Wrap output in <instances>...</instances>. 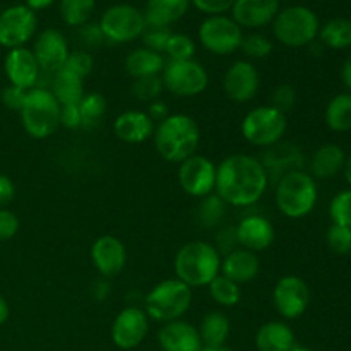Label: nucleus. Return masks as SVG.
<instances>
[{
	"label": "nucleus",
	"instance_id": "obj_14",
	"mask_svg": "<svg viewBox=\"0 0 351 351\" xmlns=\"http://www.w3.org/2000/svg\"><path fill=\"white\" fill-rule=\"evenodd\" d=\"M273 304L278 314L287 321L302 317L311 304V288L302 278L287 274L274 285Z\"/></svg>",
	"mask_w": 351,
	"mask_h": 351
},
{
	"label": "nucleus",
	"instance_id": "obj_53",
	"mask_svg": "<svg viewBox=\"0 0 351 351\" xmlns=\"http://www.w3.org/2000/svg\"><path fill=\"white\" fill-rule=\"evenodd\" d=\"M110 293H112V287H110V280H106V278H99L91 287V295L96 302H105L110 297Z\"/></svg>",
	"mask_w": 351,
	"mask_h": 351
},
{
	"label": "nucleus",
	"instance_id": "obj_60",
	"mask_svg": "<svg viewBox=\"0 0 351 351\" xmlns=\"http://www.w3.org/2000/svg\"><path fill=\"white\" fill-rule=\"evenodd\" d=\"M278 2H290V0H278Z\"/></svg>",
	"mask_w": 351,
	"mask_h": 351
},
{
	"label": "nucleus",
	"instance_id": "obj_22",
	"mask_svg": "<svg viewBox=\"0 0 351 351\" xmlns=\"http://www.w3.org/2000/svg\"><path fill=\"white\" fill-rule=\"evenodd\" d=\"M158 343L163 351H201L202 341L197 328L191 322L178 321L165 322L158 331Z\"/></svg>",
	"mask_w": 351,
	"mask_h": 351
},
{
	"label": "nucleus",
	"instance_id": "obj_57",
	"mask_svg": "<svg viewBox=\"0 0 351 351\" xmlns=\"http://www.w3.org/2000/svg\"><path fill=\"white\" fill-rule=\"evenodd\" d=\"M345 175H346V180H348V184L351 185V154L345 163Z\"/></svg>",
	"mask_w": 351,
	"mask_h": 351
},
{
	"label": "nucleus",
	"instance_id": "obj_27",
	"mask_svg": "<svg viewBox=\"0 0 351 351\" xmlns=\"http://www.w3.org/2000/svg\"><path fill=\"white\" fill-rule=\"evenodd\" d=\"M345 153L338 144H322L312 154L308 168H311L312 178L328 180V178L336 177L345 168Z\"/></svg>",
	"mask_w": 351,
	"mask_h": 351
},
{
	"label": "nucleus",
	"instance_id": "obj_31",
	"mask_svg": "<svg viewBox=\"0 0 351 351\" xmlns=\"http://www.w3.org/2000/svg\"><path fill=\"white\" fill-rule=\"evenodd\" d=\"M326 123L335 132L351 129V93L336 95L326 108Z\"/></svg>",
	"mask_w": 351,
	"mask_h": 351
},
{
	"label": "nucleus",
	"instance_id": "obj_9",
	"mask_svg": "<svg viewBox=\"0 0 351 351\" xmlns=\"http://www.w3.org/2000/svg\"><path fill=\"white\" fill-rule=\"evenodd\" d=\"M105 41L113 45H125L139 40L146 29L143 10L130 3H117L101 14L98 23Z\"/></svg>",
	"mask_w": 351,
	"mask_h": 351
},
{
	"label": "nucleus",
	"instance_id": "obj_51",
	"mask_svg": "<svg viewBox=\"0 0 351 351\" xmlns=\"http://www.w3.org/2000/svg\"><path fill=\"white\" fill-rule=\"evenodd\" d=\"M16 197V185L7 177L5 173H0V208H7Z\"/></svg>",
	"mask_w": 351,
	"mask_h": 351
},
{
	"label": "nucleus",
	"instance_id": "obj_47",
	"mask_svg": "<svg viewBox=\"0 0 351 351\" xmlns=\"http://www.w3.org/2000/svg\"><path fill=\"white\" fill-rule=\"evenodd\" d=\"M27 91L23 88H17V86L9 84L5 89L2 91V103L5 108L12 110V112H21L23 108L24 101H26Z\"/></svg>",
	"mask_w": 351,
	"mask_h": 351
},
{
	"label": "nucleus",
	"instance_id": "obj_10",
	"mask_svg": "<svg viewBox=\"0 0 351 351\" xmlns=\"http://www.w3.org/2000/svg\"><path fill=\"white\" fill-rule=\"evenodd\" d=\"M161 81L167 91L178 98H195L209 86V74L195 58L191 60H167Z\"/></svg>",
	"mask_w": 351,
	"mask_h": 351
},
{
	"label": "nucleus",
	"instance_id": "obj_12",
	"mask_svg": "<svg viewBox=\"0 0 351 351\" xmlns=\"http://www.w3.org/2000/svg\"><path fill=\"white\" fill-rule=\"evenodd\" d=\"M38 29L36 12L24 3L0 10V47L7 50L26 47Z\"/></svg>",
	"mask_w": 351,
	"mask_h": 351
},
{
	"label": "nucleus",
	"instance_id": "obj_29",
	"mask_svg": "<svg viewBox=\"0 0 351 351\" xmlns=\"http://www.w3.org/2000/svg\"><path fill=\"white\" fill-rule=\"evenodd\" d=\"M202 346L206 348H221L226 345L232 332V322L221 311H211L201 319L197 328Z\"/></svg>",
	"mask_w": 351,
	"mask_h": 351
},
{
	"label": "nucleus",
	"instance_id": "obj_46",
	"mask_svg": "<svg viewBox=\"0 0 351 351\" xmlns=\"http://www.w3.org/2000/svg\"><path fill=\"white\" fill-rule=\"evenodd\" d=\"M235 0H191V5L206 16H223L232 10Z\"/></svg>",
	"mask_w": 351,
	"mask_h": 351
},
{
	"label": "nucleus",
	"instance_id": "obj_41",
	"mask_svg": "<svg viewBox=\"0 0 351 351\" xmlns=\"http://www.w3.org/2000/svg\"><path fill=\"white\" fill-rule=\"evenodd\" d=\"M93 67H95V58L89 51L86 50H71V55H69L67 62L62 69L72 72L74 75L81 77L84 81L89 74L93 72Z\"/></svg>",
	"mask_w": 351,
	"mask_h": 351
},
{
	"label": "nucleus",
	"instance_id": "obj_24",
	"mask_svg": "<svg viewBox=\"0 0 351 351\" xmlns=\"http://www.w3.org/2000/svg\"><path fill=\"white\" fill-rule=\"evenodd\" d=\"M261 273V261L257 254L247 249H235L221 256V274L239 283L240 287L256 280Z\"/></svg>",
	"mask_w": 351,
	"mask_h": 351
},
{
	"label": "nucleus",
	"instance_id": "obj_59",
	"mask_svg": "<svg viewBox=\"0 0 351 351\" xmlns=\"http://www.w3.org/2000/svg\"><path fill=\"white\" fill-rule=\"evenodd\" d=\"M290 351H312V350L311 348H305V346H300V345H295Z\"/></svg>",
	"mask_w": 351,
	"mask_h": 351
},
{
	"label": "nucleus",
	"instance_id": "obj_45",
	"mask_svg": "<svg viewBox=\"0 0 351 351\" xmlns=\"http://www.w3.org/2000/svg\"><path fill=\"white\" fill-rule=\"evenodd\" d=\"M19 232V218L14 211L0 208V243L14 239Z\"/></svg>",
	"mask_w": 351,
	"mask_h": 351
},
{
	"label": "nucleus",
	"instance_id": "obj_4",
	"mask_svg": "<svg viewBox=\"0 0 351 351\" xmlns=\"http://www.w3.org/2000/svg\"><path fill=\"white\" fill-rule=\"evenodd\" d=\"M317 184L311 173L295 170L278 180L274 191V202L283 216L300 219L311 215L317 204Z\"/></svg>",
	"mask_w": 351,
	"mask_h": 351
},
{
	"label": "nucleus",
	"instance_id": "obj_37",
	"mask_svg": "<svg viewBox=\"0 0 351 351\" xmlns=\"http://www.w3.org/2000/svg\"><path fill=\"white\" fill-rule=\"evenodd\" d=\"M165 86L161 81V75H149V77L134 79L130 91L136 99L143 103H151L160 99L161 93H163Z\"/></svg>",
	"mask_w": 351,
	"mask_h": 351
},
{
	"label": "nucleus",
	"instance_id": "obj_19",
	"mask_svg": "<svg viewBox=\"0 0 351 351\" xmlns=\"http://www.w3.org/2000/svg\"><path fill=\"white\" fill-rule=\"evenodd\" d=\"M91 264L106 280L122 273L127 264V249L122 240L113 235L98 237L91 245Z\"/></svg>",
	"mask_w": 351,
	"mask_h": 351
},
{
	"label": "nucleus",
	"instance_id": "obj_21",
	"mask_svg": "<svg viewBox=\"0 0 351 351\" xmlns=\"http://www.w3.org/2000/svg\"><path fill=\"white\" fill-rule=\"evenodd\" d=\"M232 19L242 29H261L269 26L280 12L278 0H235L232 7Z\"/></svg>",
	"mask_w": 351,
	"mask_h": 351
},
{
	"label": "nucleus",
	"instance_id": "obj_54",
	"mask_svg": "<svg viewBox=\"0 0 351 351\" xmlns=\"http://www.w3.org/2000/svg\"><path fill=\"white\" fill-rule=\"evenodd\" d=\"M53 2L55 0H26V3H24V5L29 7L31 10H34V12H36V10L48 9V7H50Z\"/></svg>",
	"mask_w": 351,
	"mask_h": 351
},
{
	"label": "nucleus",
	"instance_id": "obj_48",
	"mask_svg": "<svg viewBox=\"0 0 351 351\" xmlns=\"http://www.w3.org/2000/svg\"><path fill=\"white\" fill-rule=\"evenodd\" d=\"M77 38L81 40V43L84 45L86 48H96L105 41V36H103L99 26L93 23H88L84 24V26L79 27Z\"/></svg>",
	"mask_w": 351,
	"mask_h": 351
},
{
	"label": "nucleus",
	"instance_id": "obj_26",
	"mask_svg": "<svg viewBox=\"0 0 351 351\" xmlns=\"http://www.w3.org/2000/svg\"><path fill=\"white\" fill-rule=\"evenodd\" d=\"M295 345L293 329L283 321L264 322L256 332L257 351H290Z\"/></svg>",
	"mask_w": 351,
	"mask_h": 351
},
{
	"label": "nucleus",
	"instance_id": "obj_28",
	"mask_svg": "<svg viewBox=\"0 0 351 351\" xmlns=\"http://www.w3.org/2000/svg\"><path fill=\"white\" fill-rule=\"evenodd\" d=\"M123 65H125L127 74L132 79L149 77V75H161L165 65H167V58L158 51L141 47L127 55Z\"/></svg>",
	"mask_w": 351,
	"mask_h": 351
},
{
	"label": "nucleus",
	"instance_id": "obj_34",
	"mask_svg": "<svg viewBox=\"0 0 351 351\" xmlns=\"http://www.w3.org/2000/svg\"><path fill=\"white\" fill-rule=\"evenodd\" d=\"M319 38L322 45L335 50L351 47V21L343 17L331 19L319 29Z\"/></svg>",
	"mask_w": 351,
	"mask_h": 351
},
{
	"label": "nucleus",
	"instance_id": "obj_49",
	"mask_svg": "<svg viewBox=\"0 0 351 351\" xmlns=\"http://www.w3.org/2000/svg\"><path fill=\"white\" fill-rule=\"evenodd\" d=\"M60 127L69 130H77L82 127L81 113L77 105H62L60 108Z\"/></svg>",
	"mask_w": 351,
	"mask_h": 351
},
{
	"label": "nucleus",
	"instance_id": "obj_13",
	"mask_svg": "<svg viewBox=\"0 0 351 351\" xmlns=\"http://www.w3.org/2000/svg\"><path fill=\"white\" fill-rule=\"evenodd\" d=\"M178 185L187 195L195 199L215 194L216 163L208 156L194 154L178 165Z\"/></svg>",
	"mask_w": 351,
	"mask_h": 351
},
{
	"label": "nucleus",
	"instance_id": "obj_39",
	"mask_svg": "<svg viewBox=\"0 0 351 351\" xmlns=\"http://www.w3.org/2000/svg\"><path fill=\"white\" fill-rule=\"evenodd\" d=\"M240 50L245 53V57L254 58V60H261V58H266L271 55V51H273V41L266 34L250 33L243 36Z\"/></svg>",
	"mask_w": 351,
	"mask_h": 351
},
{
	"label": "nucleus",
	"instance_id": "obj_40",
	"mask_svg": "<svg viewBox=\"0 0 351 351\" xmlns=\"http://www.w3.org/2000/svg\"><path fill=\"white\" fill-rule=\"evenodd\" d=\"M329 216L332 225H341L351 228V191H343L329 204Z\"/></svg>",
	"mask_w": 351,
	"mask_h": 351
},
{
	"label": "nucleus",
	"instance_id": "obj_5",
	"mask_svg": "<svg viewBox=\"0 0 351 351\" xmlns=\"http://www.w3.org/2000/svg\"><path fill=\"white\" fill-rule=\"evenodd\" d=\"M60 108L62 105L48 88L29 89L19 112L24 132L36 141L51 137L60 127Z\"/></svg>",
	"mask_w": 351,
	"mask_h": 351
},
{
	"label": "nucleus",
	"instance_id": "obj_43",
	"mask_svg": "<svg viewBox=\"0 0 351 351\" xmlns=\"http://www.w3.org/2000/svg\"><path fill=\"white\" fill-rule=\"evenodd\" d=\"M171 33H173V31H171V27L146 26V29H144L141 40H143L144 47H146V48H149V50L158 51V53L165 55V48H167L168 40H170Z\"/></svg>",
	"mask_w": 351,
	"mask_h": 351
},
{
	"label": "nucleus",
	"instance_id": "obj_42",
	"mask_svg": "<svg viewBox=\"0 0 351 351\" xmlns=\"http://www.w3.org/2000/svg\"><path fill=\"white\" fill-rule=\"evenodd\" d=\"M326 242L328 247L335 254L345 256L351 252V228L341 225H331V228L326 233Z\"/></svg>",
	"mask_w": 351,
	"mask_h": 351
},
{
	"label": "nucleus",
	"instance_id": "obj_36",
	"mask_svg": "<svg viewBox=\"0 0 351 351\" xmlns=\"http://www.w3.org/2000/svg\"><path fill=\"white\" fill-rule=\"evenodd\" d=\"M96 0H60L58 10L67 26L81 27L91 21L95 12Z\"/></svg>",
	"mask_w": 351,
	"mask_h": 351
},
{
	"label": "nucleus",
	"instance_id": "obj_44",
	"mask_svg": "<svg viewBox=\"0 0 351 351\" xmlns=\"http://www.w3.org/2000/svg\"><path fill=\"white\" fill-rule=\"evenodd\" d=\"M297 103V91L291 84H280L274 88L273 95H271V106L276 108L278 112L285 113L291 112Z\"/></svg>",
	"mask_w": 351,
	"mask_h": 351
},
{
	"label": "nucleus",
	"instance_id": "obj_16",
	"mask_svg": "<svg viewBox=\"0 0 351 351\" xmlns=\"http://www.w3.org/2000/svg\"><path fill=\"white\" fill-rule=\"evenodd\" d=\"M261 88V75L250 60H237L223 75V91L232 101L249 103Z\"/></svg>",
	"mask_w": 351,
	"mask_h": 351
},
{
	"label": "nucleus",
	"instance_id": "obj_11",
	"mask_svg": "<svg viewBox=\"0 0 351 351\" xmlns=\"http://www.w3.org/2000/svg\"><path fill=\"white\" fill-rule=\"evenodd\" d=\"M199 41L206 51L218 57L233 55L240 50L243 41V29L232 19V16H208L197 31Z\"/></svg>",
	"mask_w": 351,
	"mask_h": 351
},
{
	"label": "nucleus",
	"instance_id": "obj_25",
	"mask_svg": "<svg viewBox=\"0 0 351 351\" xmlns=\"http://www.w3.org/2000/svg\"><path fill=\"white\" fill-rule=\"evenodd\" d=\"M191 0H147L143 14L146 26L171 27L189 12Z\"/></svg>",
	"mask_w": 351,
	"mask_h": 351
},
{
	"label": "nucleus",
	"instance_id": "obj_18",
	"mask_svg": "<svg viewBox=\"0 0 351 351\" xmlns=\"http://www.w3.org/2000/svg\"><path fill=\"white\" fill-rule=\"evenodd\" d=\"M3 72L9 79V84L23 88L26 91L36 88L38 81L43 74L33 50L26 47L7 51L5 58H3Z\"/></svg>",
	"mask_w": 351,
	"mask_h": 351
},
{
	"label": "nucleus",
	"instance_id": "obj_50",
	"mask_svg": "<svg viewBox=\"0 0 351 351\" xmlns=\"http://www.w3.org/2000/svg\"><path fill=\"white\" fill-rule=\"evenodd\" d=\"M239 245V242H237V235H235V228H223L221 232H218V235H216V243L215 247L219 250V254L221 256H225V254L232 252V250H235Z\"/></svg>",
	"mask_w": 351,
	"mask_h": 351
},
{
	"label": "nucleus",
	"instance_id": "obj_8",
	"mask_svg": "<svg viewBox=\"0 0 351 351\" xmlns=\"http://www.w3.org/2000/svg\"><path fill=\"white\" fill-rule=\"evenodd\" d=\"M240 130L250 146L269 149L283 141L288 130V119L271 105H261L247 112L240 123Z\"/></svg>",
	"mask_w": 351,
	"mask_h": 351
},
{
	"label": "nucleus",
	"instance_id": "obj_3",
	"mask_svg": "<svg viewBox=\"0 0 351 351\" xmlns=\"http://www.w3.org/2000/svg\"><path fill=\"white\" fill-rule=\"evenodd\" d=\"M175 278L191 288L208 287L221 274V254L215 243L194 240L178 249L173 259Z\"/></svg>",
	"mask_w": 351,
	"mask_h": 351
},
{
	"label": "nucleus",
	"instance_id": "obj_30",
	"mask_svg": "<svg viewBox=\"0 0 351 351\" xmlns=\"http://www.w3.org/2000/svg\"><path fill=\"white\" fill-rule=\"evenodd\" d=\"M48 89L60 105H77L84 96V81L72 72L60 69L51 75Z\"/></svg>",
	"mask_w": 351,
	"mask_h": 351
},
{
	"label": "nucleus",
	"instance_id": "obj_17",
	"mask_svg": "<svg viewBox=\"0 0 351 351\" xmlns=\"http://www.w3.org/2000/svg\"><path fill=\"white\" fill-rule=\"evenodd\" d=\"M33 53L36 57L41 72L51 74L60 71L71 55V47L64 34L58 29L48 27L36 36L33 45Z\"/></svg>",
	"mask_w": 351,
	"mask_h": 351
},
{
	"label": "nucleus",
	"instance_id": "obj_20",
	"mask_svg": "<svg viewBox=\"0 0 351 351\" xmlns=\"http://www.w3.org/2000/svg\"><path fill=\"white\" fill-rule=\"evenodd\" d=\"M235 235L242 249L259 254L273 245L276 239V230L266 216L249 215L240 219L239 225L235 226Z\"/></svg>",
	"mask_w": 351,
	"mask_h": 351
},
{
	"label": "nucleus",
	"instance_id": "obj_52",
	"mask_svg": "<svg viewBox=\"0 0 351 351\" xmlns=\"http://www.w3.org/2000/svg\"><path fill=\"white\" fill-rule=\"evenodd\" d=\"M146 113L149 115V119L153 120L154 123L163 122V120L167 119L168 115H170V113H168V105L165 101H161V99H156V101L147 103Z\"/></svg>",
	"mask_w": 351,
	"mask_h": 351
},
{
	"label": "nucleus",
	"instance_id": "obj_58",
	"mask_svg": "<svg viewBox=\"0 0 351 351\" xmlns=\"http://www.w3.org/2000/svg\"><path fill=\"white\" fill-rule=\"evenodd\" d=\"M201 351H232V350L226 348V346H221V348H206V346H202Z\"/></svg>",
	"mask_w": 351,
	"mask_h": 351
},
{
	"label": "nucleus",
	"instance_id": "obj_6",
	"mask_svg": "<svg viewBox=\"0 0 351 351\" xmlns=\"http://www.w3.org/2000/svg\"><path fill=\"white\" fill-rule=\"evenodd\" d=\"M192 305V288L177 278H168L151 288L144 298V312L153 321H178L189 312Z\"/></svg>",
	"mask_w": 351,
	"mask_h": 351
},
{
	"label": "nucleus",
	"instance_id": "obj_32",
	"mask_svg": "<svg viewBox=\"0 0 351 351\" xmlns=\"http://www.w3.org/2000/svg\"><path fill=\"white\" fill-rule=\"evenodd\" d=\"M209 297L213 298L216 305L225 308L237 307L242 300V287L230 278L218 274L211 283L208 285Z\"/></svg>",
	"mask_w": 351,
	"mask_h": 351
},
{
	"label": "nucleus",
	"instance_id": "obj_2",
	"mask_svg": "<svg viewBox=\"0 0 351 351\" xmlns=\"http://www.w3.org/2000/svg\"><path fill=\"white\" fill-rule=\"evenodd\" d=\"M156 153L168 163H178L197 154L201 144L199 123L185 113H170L156 123L153 134Z\"/></svg>",
	"mask_w": 351,
	"mask_h": 351
},
{
	"label": "nucleus",
	"instance_id": "obj_35",
	"mask_svg": "<svg viewBox=\"0 0 351 351\" xmlns=\"http://www.w3.org/2000/svg\"><path fill=\"white\" fill-rule=\"evenodd\" d=\"M79 113H81L82 127L86 129H95L105 119L108 103L101 93H84L81 101L77 103Z\"/></svg>",
	"mask_w": 351,
	"mask_h": 351
},
{
	"label": "nucleus",
	"instance_id": "obj_7",
	"mask_svg": "<svg viewBox=\"0 0 351 351\" xmlns=\"http://www.w3.org/2000/svg\"><path fill=\"white\" fill-rule=\"evenodd\" d=\"M271 26L274 38L290 48L308 47L314 43L321 29L314 10L304 5H291L280 10Z\"/></svg>",
	"mask_w": 351,
	"mask_h": 351
},
{
	"label": "nucleus",
	"instance_id": "obj_38",
	"mask_svg": "<svg viewBox=\"0 0 351 351\" xmlns=\"http://www.w3.org/2000/svg\"><path fill=\"white\" fill-rule=\"evenodd\" d=\"M195 55V41L184 33H171L165 48L168 60H191Z\"/></svg>",
	"mask_w": 351,
	"mask_h": 351
},
{
	"label": "nucleus",
	"instance_id": "obj_23",
	"mask_svg": "<svg viewBox=\"0 0 351 351\" xmlns=\"http://www.w3.org/2000/svg\"><path fill=\"white\" fill-rule=\"evenodd\" d=\"M156 123L143 110H125L113 122V134L125 144H143L153 139Z\"/></svg>",
	"mask_w": 351,
	"mask_h": 351
},
{
	"label": "nucleus",
	"instance_id": "obj_56",
	"mask_svg": "<svg viewBox=\"0 0 351 351\" xmlns=\"http://www.w3.org/2000/svg\"><path fill=\"white\" fill-rule=\"evenodd\" d=\"M10 315V307H9V302L0 295V326L5 324L7 319Z\"/></svg>",
	"mask_w": 351,
	"mask_h": 351
},
{
	"label": "nucleus",
	"instance_id": "obj_55",
	"mask_svg": "<svg viewBox=\"0 0 351 351\" xmlns=\"http://www.w3.org/2000/svg\"><path fill=\"white\" fill-rule=\"evenodd\" d=\"M341 79H343V82H345L346 88L351 91V53H350V57L345 60V64H343Z\"/></svg>",
	"mask_w": 351,
	"mask_h": 351
},
{
	"label": "nucleus",
	"instance_id": "obj_33",
	"mask_svg": "<svg viewBox=\"0 0 351 351\" xmlns=\"http://www.w3.org/2000/svg\"><path fill=\"white\" fill-rule=\"evenodd\" d=\"M226 209H228V204L215 192L201 199L195 209V219L202 228H216L221 225L223 218L226 216Z\"/></svg>",
	"mask_w": 351,
	"mask_h": 351
},
{
	"label": "nucleus",
	"instance_id": "obj_1",
	"mask_svg": "<svg viewBox=\"0 0 351 351\" xmlns=\"http://www.w3.org/2000/svg\"><path fill=\"white\" fill-rule=\"evenodd\" d=\"M269 175L252 154L235 153L216 165L215 192L232 208H249L264 197Z\"/></svg>",
	"mask_w": 351,
	"mask_h": 351
},
{
	"label": "nucleus",
	"instance_id": "obj_15",
	"mask_svg": "<svg viewBox=\"0 0 351 351\" xmlns=\"http://www.w3.org/2000/svg\"><path fill=\"white\" fill-rule=\"evenodd\" d=\"M149 332V317L141 307H125L115 315L112 324V341L117 348L129 351L143 345Z\"/></svg>",
	"mask_w": 351,
	"mask_h": 351
}]
</instances>
